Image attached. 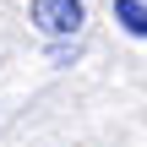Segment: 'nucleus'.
Instances as JSON below:
<instances>
[{
	"label": "nucleus",
	"instance_id": "f257e3e1",
	"mask_svg": "<svg viewBox=\"0 0 147 147\" xmlns=\"http://www.w3.org/2000/svg\"><path fill=\"white\" fill-rule=\"evenodd\" d=\"M33 22L49 38H71L82 33V0H33Z\"/></svg>",
	"mask_w": 147,
	"mask_h": 147
},
{
	"label": "nucleus",
	"instance_id": "f03ea898",
	"mask_svg": "<svg viewBox=\"0 0 147 147\" xmlns=\"http://www.w3.org/2000/svg\"><path fill=\"white\" fill-rule=\"evenodd\" d=\"M115 16H120V27L131 38H147V5L142 0H115Z\"/></svg>",
	"mask_w": 147,
	"mask_h": 147
},
{
	"label": "nucleus",
	"instance_id": "7ed1b4c3",
	"mask_svg": "<svg viewBox=\"0 0 147 147\" xmlns=\"http://www.w3.org/2000/svg\"><path fill=\"white\" fill-rule=\"evenodd\" d=\"M142 5H147V0H142Z\"/></svg>",
	"mask_w": 147,
	"mask_h": 147
}]
</instances>
